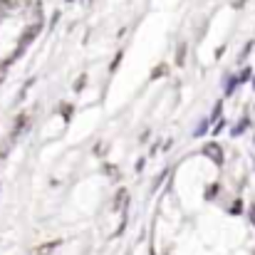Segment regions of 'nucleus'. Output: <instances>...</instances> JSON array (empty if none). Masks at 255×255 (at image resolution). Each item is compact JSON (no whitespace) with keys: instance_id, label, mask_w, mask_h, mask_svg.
<instances>
[{"instance_id":"f257e3e1","label":"nucleus","mask_w":255,"mask_h":255,"mask_svg":"<svg viewBox=\"0 0 255 255\" xmlns=\"http://www.w3.org/2000/svg\"><path fill=\"white\" fill-rule=\"evenodd\" d=\"M5 10H10V0H0V12H5Z\"/></svg>"}]
</instances>
